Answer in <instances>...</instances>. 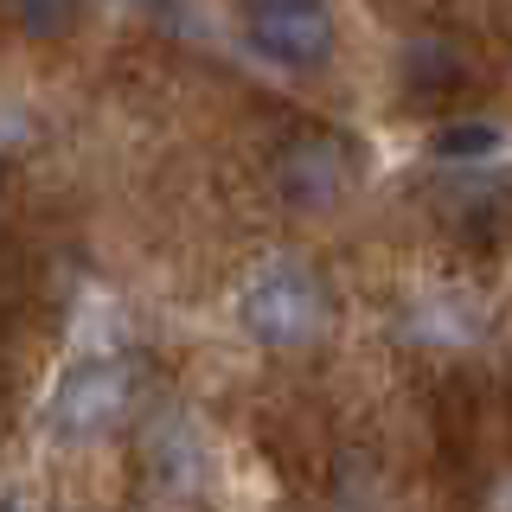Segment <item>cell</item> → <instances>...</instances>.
Listing matches in <instances>:
<instances>
[{"mask_svg":"<svg viewBox=\"0 0 512 512\" xmlns=\"http://www.w3.org/2000/svg\"><path fill=\"white\" fill-rule=\"evenodd\" d=\"M237 320L256 333L263 346H301L320 333L327 320V301H320V282L295 263H269L237 288Z\"/></svg>","mask_w":512,"mask_h":512,"instance_id":"cell-1","label":"cell"},{"mask_svg":"<svg viewBox=\"0 0 512 512\" xmlns=\"http://www.w3.org/2000/svg\"><path fill=\"white\" fill-rule=\"evenodd\" d=\"M244 39L276 71H320L333 58L327 0H244Z\"/></svg>","mask_w":512,"mask_h":512,"instance_id":"cell-2","label":"cell"},{"mask_svg":"<svg viewBox=\"0 0 512 512\" xmlns=\"http://www.w3.org/2000/svg\"><path fill=\"white\" fill-rule=\"evenodd\" d=\"M269 180H276V199L288 212L320 218L352 192V154H346L340 135H327V128H301V135H288L276 148Z\"/></svg>","mask_w":512,"mask_h":512,"instance_id":"cell-3","label":"cell"},{"mask_svg":"<svg viewBox=\"0 0 512 512\" xmlns=\"http://www.w3.org/2000/svg\"><path fill=\"white\" fill-rule=\"evenodd\" d=\"M128 365L116 359H84V365H71L58 384V429L64 436H77V442H90V436H103V429H116L122 423V410H128Z\"/></svg>","mask_w":512,"mask_h":512,"instance_id":"cell-4","label":"cell"},{"mask_svg":"<svg viewBox=\"0 0 512 512\" xmlns=\"http://www.w3.org/2000/svg\"><path fill=\"white\" fill-rule=\"evenodd\" d=\"M468 84V58H461L455 39H416L404 52V90L423 96V103H448Z\"/></svg>","mask_w":512,"mask_h":512,"instance_id":"cell-5","label":"cell"},{"mask_svg":"<svg viewBox=\"0 0 512 512\" xmlns=\"http://www.w3.org/2000/svg\"><path fill=\"white\" fill-rule=\"evenodd\" d=\"M429 148H436V160H493L506 148V128L487 116H455L429 135Z\"/></svg>","mask_w":512,"mask_h":512,"instance_id":"cell-6","label":"cell"},{"mask_svg":"<svg viewBox=\"0 0 512 512\" xmlns=\"http://www.w3.org/2000/svg\"><path fill=\"white\" fill-rule=\"evenodd\" d=\"M13 26L26 32V39H71L77 20H84V0H7Z\"/></svg>","mask_w":512,"mask_h":512,"instance_id":"cell-7","label":"cell"},{"mask_svg":"<svg viewBox=\"0 0 512 512\" xmlns=\"http://www.w3.org/2000/svg\"><path fill=\"white\" fill-rule=\"evenodd\" d=\"M0 199H7V167H0Z\"/></svg>","mask_w":512,"mask_h":512,"instance_id":"cell-8","label":"cell"},{"mask_svg":"<svg viewBox=\"0 0 512 512\" xmlns=\"http://www.w3.org/2000/svg\"><path fill=\"white\" fill-rule=\"evenodd\" d=\"M135 7H154V0H135Z\"/></svg>","mask_w":512,"mask_h":512,"instance_id":"cell-9","label":"cell"}]
</instances>
